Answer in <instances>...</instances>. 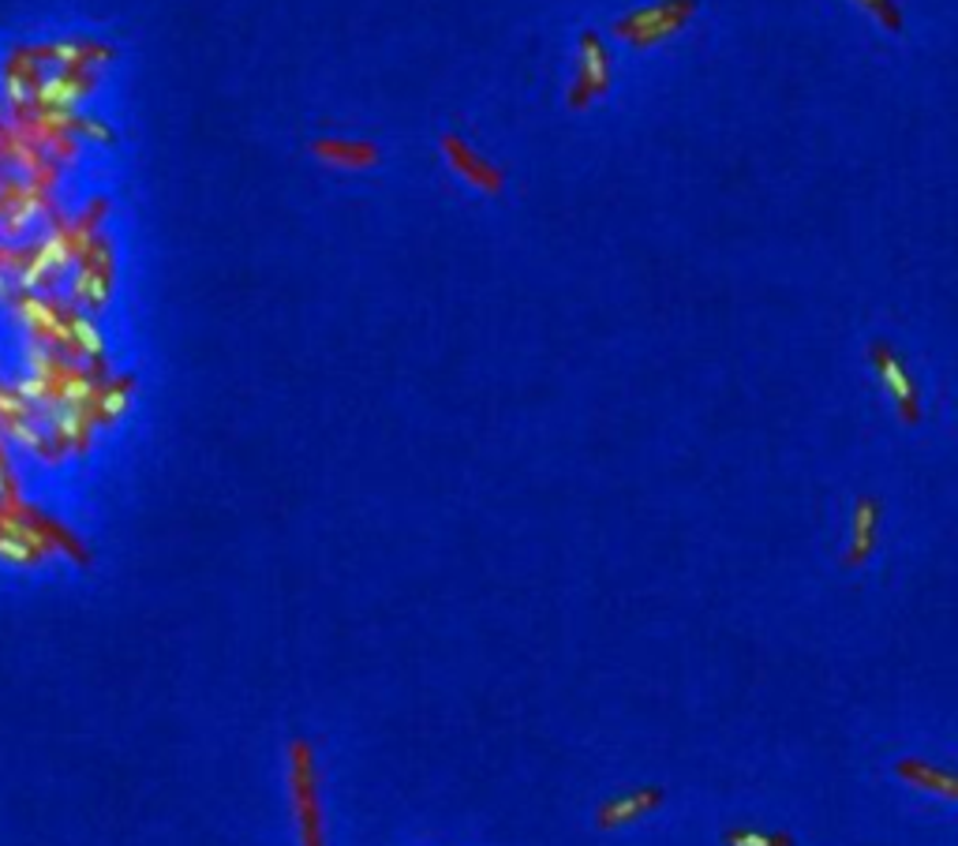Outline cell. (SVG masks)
<instances>
[{"instance_id":"cell-1","label":"cell","mask_w":958,"mask_h":846,"mask_svg":"<svg viewBox=\"0 0 958 846\" xmlns=\"http://www.w3.org/2000/svg\"><path fill=\"white\" fill-rule=\"evenodd\" d=\"M697 12V0H667V4H655L647 12H636L633 20H625L618 26V34L636 45H652L663 42L670 34H678L681 26L689 23V15Z\"/></svg>"},{"instance_id":"cell-2","label":"cell","mask_w":958,"mask_h":846,"mask_svg":"<svg viewBox=\"0 0 958 846\" xmlns=\"http://www.w3.org/2000/svg\"><path fill=\"white\" fill-rule=\"evenodd\" d=\"M872 363H876V371H880V382H883V390L891 394V402H895L899 416L906 424H917L921 420V402H917V386H914V379H910L906 363H902L883 341L872 345Z\"/></svg>"},{"instance_id":"cell-3","label":"cell","mask_w":958,"mask_h":846,"mask_svg":"<svg viewBox=\"0 0 958 846\" xmlns=\"http://www.w3.org/2000/svg\"><path fill=\"white\" fill-rule=\"evenodd\" d=\"M876 535H880V506L872 498H861L854 509V540H850V566H861L876 551Z\"/></svg>"},{"instance_id":"cell-4","label":"cell","mask_w":958,"mask_h":846,"mask_svg":"<svg viewBox=\"0 0 958 846\" xmlns=\"http://www.w3.org/2000/svg\"><path fill=\"white\" fill-rule=\"evenodd\" d=\"M663 802L660 790H636V794L629 798H618L615 805L604 809V824H625V821H636L641 813H647V809H655Z\"/></svg>"},{"instance_id":"cell-5","label":"cell","mask_w":958,"mask_h":846,"mask_svg":"<svg viewBox=\"0 0 958 846\" xmlns=\"http://www.w3.org/2000/svg\"><path fill=\"white\" fill-rule=\"evenodd\" d=\"M899 776L917 779V783H921V787H928V790H933V794H944V798H951V802H958V776H947V771L925 768V764H917V760L902 764Z\"/></svg>"},{"instance_id":"cell-6","label":"cell","mask_w":958,"mask_h":846,"mask_svg":"<svg viewBox=\"0 0 958 846\" xmlns=\"http://www.w3.org/2000/svg\"><path fill=\"white\" fill-rule=\"evenodd\" d=\"M607 83V57L596 45V38H584V87L588 90H604Z\"/></svg>"},{"instance_id":"cell-7","label":"cell","mask_w":958,"mask_h":846,"mask_svg":"<svg viewBox=\"0 0 958 846\" xmlns=\"http://www.w3.org/2000/svg\"><path fill=\"white\" fill-rule=\"evenodd\" d=\"M857 4H861L865 12H869L872 20L883 26V31H891V34L902 31V12L891 4V0H857Z\"/></svg>"},{"instance_id":"cell-8","label":"cell","mask_w":958,"mask_h":846,"mask_svg":"<svg viewBox=\"0 0 958 846\" xmlns=\"http://www.w3.org/2000/svg\"><path fill=\"white\" fill-rule=\"evenodd\" d=\"M726 846H793V839L771 832H726Z\"/></svg>"}]
</instances>
